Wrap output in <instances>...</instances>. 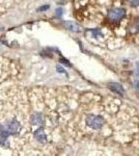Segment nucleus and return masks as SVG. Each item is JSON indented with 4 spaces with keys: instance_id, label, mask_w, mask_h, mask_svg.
<instances>
[{
    "instance_id": "f257e3e1",
    "label": "nucleus",
    "mask_w": 139,
    "mask_h": 156,
    "mask_svg": "<svg viewBox=\"0 0 139 156\" xmlns=\"http://www.w3.org/2000/svg\"><path fill=\"white\" fill-rule=\"evenodd\" d=\"M78 121H79V124H83V128L86 131H100L105 127L106 124L105 110L104 112L103 110L84 112L81 115V119H79Z\"/></svg>"
},
{
    "instance_id": "f03ea898",
    "label": "nucleus",
    "mask_w": 139,
    "mask_h": 156,
    "mask_svg": "<svg viewBox=\"0 0 139 156\" xmlns=\"http://www.w3.org/2000/svg\"><path fill=\"white\" fill-rule=\"evenodd\" d=\"M126 15H127V12H126L125 9H123V7H113V9H110L109 11L107 12V17H106V19H107L110 23L114 24V23H118V22H120L123 19H125Z\"/></svg>"
},
{
    "instance_id": "7ed1b4c3",
    "label": "nucleus",
    "mask_w": 139,
    "mask_h": 156,
    "mask_svg": "<svg viewBox=\"0 0 139 156\" xmlns=\"http://www.w3.org/2000/svg\"><path fill=\"white\" fill-rule=\"evenodd\" d=\"M108 87H109V89L112 90L113 93H115V94H117V95H123V94H125V89L123 87L122 84L117 83V82L109 83Z\"/></svg>"
},
{
    "instance_id": "20e7f679",
    "label": "nucleus",
    "mask_w": 139,
    "mask_h": 156,
    "mask_svg": "<svg viewBox=\"0 0 139 156\" xmlns=\"http://www.w3.org/2000/svg\"><path fill=\"white\" fill-rule=\"evenodd\" d=\"M62 25H64V26L67 29L72 30V31H75V32L80 31V27L78 26V25L76 24V23H74V22L65 21V22H62Z\"/></svg>"
},
{
    "instance_id": "39448f33",
    "label": "nucleus",
    "mask_w": 139,
    "mask_h": 156,
    "mask_svg": "<svg viewBox=\"0 0 139 156\" xmlns=\"http://www.w3.org/2000/svg\"><path fill=\"white\" fill-rule=\"evenodd\" d=\"M129 30H130L131 34H137V32H139V18H136L135 21H133L130 24Z\"/></svg>"
},
{
    "instance_id": "423d86ee",
    "label": "nucleus",
    "mask_w": 139,
    "mask_h": 156,
    "mask_svg": "<svg viewBox=\"0 0 139 156\" xmlns=\"http://www.w3.org/2000/svg\"><path fill=\"white\" fill-rule=\"evenodd\" d=\"M129 4L132 6H137L139 5V0H128Z\"/></svg>"
},
{
    "instance_id": "0eeeda50",
    "label": "nucleus",
    "mask_w": 139,
    "mask_h": 156,
    "mask_svg": "<svg viewBox=\"0 0 139 156\" xmlns=\"http://www.w3.org/2000/svg\"><path fill=\"white\" fill-rule=\"evenodd\" d=\"M62 15V9H56V16L57 17H60Z\"/></svg>"
},
{
    "instance_id": "6e6552de",
    "label": "nucleus",
    "mask_w": 139,
    "mask_h": 156,
    "mask_svg": "<svg viewBox=\"0 0 139 156\" xmlns=\"http://www.w3.org/2000/svg\"><path fill=\"white\" fill-rule=\"evenodd\" d=\"M57 71L58 72H61V73H64V74H65V71L64 70V68H61V67H59V66H57Z\"/></svg>"
},
{
    "instance_id": "1a4fd4ad",
    "label": "nucleus",
    "mask_w": 139,
    "mask_h": 156,
    "mask_svg": "<svg viewBox=\"0 0 139 156\" xmlns=\"http://www.w3.org/2000/svg\"><path fill=\"white\" fill-rule=\"evenodd\" d=\"M49 9V5H46V6H42V7H40L37 11L39 12H41V11H43V9Z\"/></svg>"
},
{
    "instance_id": "9d476101",
    "label": "nucleus",
    "mask_w": 139,
    "mask_h": 156,
    "mask_svg": "<svg viewBox=\"0 0 139 156\" xmlns=\"http://www.w3.org/2000/svg\"><path fill=\"white\" fill-rule=\"evenodd\" d=\"M135 87H136V89L139 90V80L138 81H135Z\"/></svg>"
},
{
    "instance_id": "9b49d317",
    "label": "nucleus",
    "mask_w": 139,
    "mask_h": 156,
    "mask_svg": "<svg viewBox=\"0 0 139 156\" xmlns=\"http://www.w3.org/2000/svg\"><path fill=\"white\" fill-rule=\"evenodd\" d=\"M136 73H137V74L139 75V70H138V71H137V72H136Z\"/></svg>"
}]
</instances>
